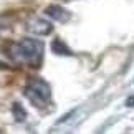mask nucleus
Listing matches in <instances>:
<instances>
[{"instance_id": "f257e3e1", "label": "nucleus", "mask_w": 134, "mask_h": 134, "mask_svg": "<svg viewBox=\"0 0 134 134\" xmlns=\"http://www.w3.org/2000/svg\"><path fill=\"white\" fill-rule=\"evenodd\" d=\"M8 55L15 61L20 63H30L32 66H38L43 56V43L35 38H25L22 42L12 45Z\"/></svg>"}, {"instance_id": "f03ea898", "label": "nucleus", "mask_w": 134, "mask_h": 134, "mask_svg": "<svg viewBox=\"0 0 134 134\" xmlns=\"http://www.w3.org/2000/svg\"><path fill=\"white\" fill-rule=\"evenodd\" d=\"M25 94L28 96L30 101L37 103V106H42V103L48 101L50 96H51V90H50V85L43 80H32L30 85L25 88Z\"/></svg>"}, {"instance_id": "7ed1b4c3", "label": "nucleus", "mask_w": 134, "mask_h": 134, "mask_svg": "<svg viewBox=\"0 0 134 134\" xmlns=\"http://www.w3.org/2000/svg\"><path fill=\"white\" fill-rule=\"evenodd\" d=\"M27 30L33 35H38V37H46V35H50L53 32V25L45 18L33 17L27 22Z\"/></svg>"}, {"instance_id": "20e7f679", "label": "nucleus", "mask_w": 134, "mask_h": 134, "mask_svg": "<svg viewBox=\"0 0 134 134\" xmlns=\"http://www.w3.org/2000/svg\"><path fill=\"white\" fill-rule=\"evenodd\" d=\"M45 13L48 15L50 18H53V20H56V22H60V23H65V22H68L71 18V13L66 8H63L61 5H50V7L45 8Z\"/></svg>"}, {"instance_id": "39448f33", "label": "nucleus", "mask_w": 134, "mask_h": 134, "mask_svg": "<svg viewBox=\"0 0 134 134\" xmlns=\"http://www.w3.org/2000/svg\"><path fill=\"white\" fill-rule=\"evenodd\" d=\"M51 51H53L55 55H60V56H71L73 55V51L61 42V40H53V42H51Z\"/></svg>"}, {"instance_id": "423d86ee", "label": "nucleus", "mask_w": 134, "mask_h": 134, "mask_svg": "<svg viewBox=\"0 0 134 134\" xmlns=\"http://www.w3.org/2000/svg\"><path fill=\"white\" fill-rule=\"evenodd\" d=\"M12 113H13L15 119L20 121V122H23L25 119H27V111H25V109H23V106H22V104H18V103H13V106H12Z\"/></svg>"}, {"instance_id": "0eeeda50", "label": "nucleus", "mask_w": 134, "mask_h": 134, "mask_svg": "<svg viewBox=\"0 0 134 134\" xmlns=\"http://www.w3.org/2000/svg\"><path fill=\"white\" fill-rule=\"evenodd\" d=\"M126 106H134V96H131V98L126 99Z\"/></svg>"}]
</instances>
